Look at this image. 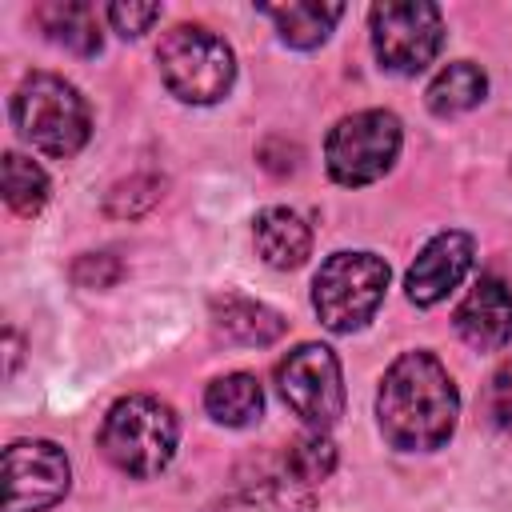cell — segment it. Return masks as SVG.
<instances>
[{
	"instance_id": "cell-20",
	"label": "cell",
	"mask_w": 512,
	"mask_h": 512,
	"mask_svg": "<svg viewBox=\"0 0 512 512\" xmlns=\"http://www.w3.org/2000/svg\"><path fill=\"white\" fill-rule=\"evenodd\" d=\"M284 468H288L292 480H300V484L312 488V484H320V480L332 476V468H336V444L324 432H304V436H296L288 444Z\"/></svg>"
},
{
	"instance_id": "cell-18",
	"label": "cell",
	"mask_w": 512,
	"mask_h": 512,
	"mask_svg": "<svg viewBox=\"0 0 512 512\" xmlns=\"http://www.w3.org/2000/svg\"><path fill=\"white\" fill-rule=\"evenodd\" d=\"M484 92H488L484 68L472 64V60H456V64H444L436 72V80L428 84L424 100H428V108L436 116H460V112L476 108L484 100Z\"/></svg>"
},
{
	"instance_id": "cell-1",
	"label": "cell",
	"mask_w": 512,
	"mask_h": 512,
	"mask_svg": "<svg viewBox=\"0 0 512 512\" xmlns=\"http://www.w3.org/2000/svg\"><path fill=\"white\" fill-rule=\"evenodd\" d=\"M460 392L432 352H404L388 364L376 392V420L392 448L436 452L452 440Z\"/></svg>"
},
{
	"instance_id": "cell-23",
	"label": "cell",
	"mask_w": 512,
	"mask_h": 512,
	"mask_svg": "<svg viewBox=\"0 0 512 512\" xmlns=\"http://www.w3.org/2000/svg\"><path fill=\"white\" fill-rule=\"evenodd\" d=\"M120 260L112 252H84L76 264H72V284L80 288H112L120 280Z\"/></svg>"
},
{
	"instance_id": "cell-6",
	"label": "cell",
	"mask_w": 512,
	"mask_h": 512,
	"mask_svg": "<svg viewBox=\"0 0 512 512\" xmlns=\"http://www.w3.org/2000/svg\"><path fill=\"white\" fill-rule=\"evenodd\" d=\"M400 140H404V132H400V120L392 112H384V108L352 112L324 140L328 176L344 188H364L396 164Z\"/></svg>"
},
{
	"instance_id": "cell-5",
	"label": "cell",
	"mask_w": 512,
	"mask_h": 512,
	"mask_svg": "<svg viewBox=\"0 0 512 512\" xmlns=\"http://www.w3.org/2000/svg\"><path fill=\"white\" fill-rule=\"evenodd\" d=\"M388 288V260L376 252H332L312 280V308L328 332L364 328Z\"/></svg>"
},
{
	"instance_id": "cell-24",
	"label": "cell",
	"mask_w": 512,
	"mask_h": 512,
	"mask_svg": "<svg viewBox=\"0 0 512 512\" xmlns=\"http://www.w3.org/2000/svg\"><path fill=\"white\" fill-rule=\"evenodd\" d=\"M104 16H108V24L124 36V40H136V36H144L156 20H160V4H108L104 8Z\"/></svg>"
},
{
	"instance_id": "cell-16",
	"label": "cell",
	"mask_w": 512,
	"mask_h": 512,
	"mask_svg": "<svg viewBox=\"0 0 512 512\" xmlns=\"http://www.w3.org/2000/svg\"><path fill=\"white\" fill-rule=\"evenodd\" d=\"M260 12L276 24L280 40L292 48H316L328 40L336 20L344 16V4H316V0H292V4H260Z\"/></svg>"
},
{
	"instance_id": "cell-15",
	"label": "cell",
	"mask_w": 512,
	"mask_h": 512,
	"mask_svg": "<svg viewBox=\"0 0 512 512\" xmlns=\"http://www.w3.org/2000/svg\"><path fill=\"white\" fill-rule=\"evenodd\" d=\"M204 512H316V496L308 484L292 476H276V480H256L236 492H224Z\"/></svg>"
},
{
	"instance_id": "cell-22",
	"label": "cell",
	"mask_w": 512,
	"mask_h": 512,
	"mask_svg": "<svg viewBox=\"0 0 512 512\" xmlns=\"http://www.w3.org/2000/svg\"><path fill=\"white\" fill-rule=\"evenodd\" d=\"M484 416L500 432H512V356L492 372V380L484 388Z\"/></svg>"
},
{
	"instance_id": "cell-12",
	"label": "cell",
	"mask_w": 512,
	"mask_h": 512,
	"mask_svg": "<svg viewBox=\"0 0 512 512\" xmlns=\"http://www.w3.org/2000/svg\"><path fill=\"white\" fill-rule=\"evenodd\" d=\"M212 324L224 340L232 344H244V348H268L284 336V316L260 300H248V296H216L212 300Z\"/></svg>"
},
{
	"instance_id": "cell-3",
	"label": "cell",
	"mask_w": 512,
	"mask_h": 512,
	"mask_svg": "<svg viewBox=\"0 0 512 512\" xmlns=\"http://www.w3.org/2000/svg\"><path fill=\"white\" fill-rule=\"evenodd\" d=\"M12 124L32 148L56 160L76 156L92 136V116L84 96L64 76L52 72H32L20 80L12 96Z\"/></svg>"
},
{
	"instance_id": "cell-4",
	"label": "cell",
	"mask_w": 512,
	"mask_h": 512,
	"mask_svg": "<svg viewBox=\"0 0 512 512\" xmlns=\"http://www.w3.org/2000/svg\"><path fill=\"white\" fill-rule=\"evenodd\" d=\"M164 88L184 104H216L236 80V56L204 24H176L156 48Z\"/></svg>"
},
{
	"instance_id": "cell-11",
	"label": "cell",
	"mask_w": 512,
	"mask_h": 512,
	"mask_svg": "<svg viewBox=\"0 0 512 512\" xmlns=\"http://www.w3.org/2000/svg\"><path fill=\"white\" fill-rule=\"evenodd\" d=\"M456 332L476 352H496L512 340V288L500 276H480L456 308Z\"/></svg>"
},
{
	"instance_id": "cell-13",
	"label": "cell",
	"mask_w": 512,
	"mask_h": 512,
	"mask_svg": "<svg viewBox=\"0 0 512 512\" xmlns=\"http://www.w3.org/2000/svg\"><path fill=\"white\" fill-rule=\"evenodd\" d=\"M252 240H256L260 260L272 264V268H300L312 252V228L304 224L300 212L280 208V204L256 212Z\"/></svg>"
},
{
	"instance_id": "cell-10",
	"label": "cell",
	"mask_w": 512,
	"mask_h": 512,
	"mask_svg": "<svg viewBox=\"0 0 512 512\" xmlns=\"http://www.w3.org/2000/svg\"><path fill=\"white\" fill-rule=\"evenodd\" d=\"M472 252H476V244H472L468 232H460V228L436 232V236L420 248V256L412 260V268H408V276H404L408 300H412L416 308L440 304V300L468 276Z\"/></svg>"
},
{
	"instance_id": "cell-17",
	"label": "cell",
	"mask_w": 512,
	"mask_h": 512,
	"mask_svg": "<svg viewBox=\"0 0 512 512\" xmlns=\"http://www.w3.org/2000/svg\"><path fill=\"white\" fill-rule=\"evenodd\" d=\"M204 408L216 424L224 428H244L264 412V388L256 384V376L248 372H228L216 376L204 392Z\"/></svg>"
},
{
	"instance_id": "cell-19",
	"label": "cell",
	"mask_w": 512,
	"mask_h": 512,
	"mask_svg": "<svg viewBox=\"0 0 512 512\" xmlns=\"http://www.w3.org/2000/svg\"><path fill=\"white\" fill-rule=\"evenodd\" d=\"M4 200L16 216L32 220L44 204H48V176L36 160L20 156V152H8L4 156Z\"/></svg>"
},
{
	"instance_id": "cell-9",
	"label": "cell",
	"mask_w": 512,
	"mask_h": 512,
	"mask_svg": "<svg viewBox=\"0 0 512 512\" xmlns=\"http://www.w3.org/2000/svg\"><path fill=\"white\" fill-rule=\"evenodd\" d=\"M4 512H44L68 492V456L52 440H12L4 448Z\"/></svg>"
},
{
	"instance_id": "cell-2",
	"label": "cell",
	"mask_w": 512,
	"mask_h": 512,
	"mask_svg": "<svg viewBox=\"0 0 512 512\" xmlns=\"http://www.w3.org/2000/svg\"><path fill=\"white\" fill-rule=\"evenodd\" d=\"M180 420L156 396H124L100 424V452L132 480H148L176 456Z\"/></svg>"
},
{
	"instance_id": "cell-21",
	"label": "cell",
	"mask_w": 512,
	"mask_h": 512,
	"mask_svg": "<svg viewBox=\"0 0 512 512\" xmlns=\"http://www.w3.org/2000/svg\"><path fill=\"white\" fill-rule=\"evenodd\" d=\"M160 200V180L152 176H132L124 184H116V192H108V212L112 216H140Z\"/></svg>"
},
{
	"instance_id": "cell-14",
	"label": "cell",
	"mask_w": 512,
	"mask_h": 512,
	"mask_svg": "<svg viewBox=\"0 0 512 512\" xmlns=\"http://www.w3.org/2000/svg\"><path fill=\"white\" fill-rule=\"evenodd\" d=\"M36 24L44 28V36L76 56H96L104 36H100V16L92 4L84 0H52V4H40L36 12Z\"/></svg>"
},
{
	"instance_id": "cell-25",
	"label": "cell",
	"mask_w": 512,
	"mask_h": 512,
	"mask_svg": "<svg viewBox=\"0 0 512 512\" xmlns=\"http://www.w3.org/2000/svg\"><path fill=\"white\" fill-rule=\"evenodd\" d=\"M16 356H20V344H16V332L8 328V376H12V368H16Z\"/></svg>"
},
{
	"instance_id": "cell-8",
	"label": "cell",
	"mask_w": 512,
	"mask_h": 512,
	"mask_svg": "<svg viewBox=\"0 0 512 512\" xmlns=\"http://www.w3.org/2000/svg\"><path fill=\"white\" fill-rule=\"evenodd\" d=\"M280 400L312 428L328 432L344 416V376L340 360L324 344H300L276 364Z\"/></svg>"
},
{
	"instance_id": "cell-7",
	"label": "cell",
	"mask_w": 512,
	"mask_h": 512,
	"mask_svg": "<svg viewBox=\"0 0 512 512\" xmlns=\"http://www.w3.org/2000/svg\"><path fill=\"white\" fill-rule=\"evenodd\" d=\"M372 52L384 72L416 76L424 72L444 44V16L428 0H384L368 12Z\"/></svg>"
}]
</instances>
